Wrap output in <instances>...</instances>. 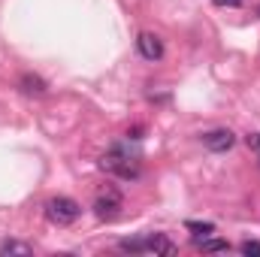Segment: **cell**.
I'll use <instances>...</instances> for the list:
<instances>
[{"label":"cell","mask_w":260,"mask_h":257,"mask_svg":"<svg viewBox=\"0 0 260 257\" xmlns=\"http://www.w3.org/2000/svg\"><path fill=\"white\" fill-rule=\"evenodd\" d=\"M79 203L76 200H70V197H52L49 203H46V218L52 221V224H58V227H67V224H73L76 218H79Z\"/></svg>","instance_id":"7a4b0ae2"},{"label":"cell","mask_w":260,"mask_h":257,"mask_svg":"<svg viewBox=\"0 0 260 257\" xmlns=\"http://www.w3.org/2000/svg\"><path fill=\"white\" fill-rule=\"evenodd\" d=\"M200 251H206V254H218V251H230V242H224V239H209V236H203V239H197L194 242Z\"/></svg>","instance_id":"52a82bcc"},{"label":"cell","mask_w":260,"mask_h":257,"mask_svg":"<svg viewBox=\"0 0 260 257\" xmlns=\"http://www.w3.org/2000/svg\"><path fill=\"white\" fill-rule=\"evenodd\" d=\"M145 251H154V254H176V245L164 236V233H154V236H145Z\"/></svg>","instance_id":"8992f818"},{"label":"cell","mask_w":260,"mask_h":257,"mask_svg":"<svg viewBox=\"0 0 260 257\" xmlns=\"http://www.w3.org/2000/svg\"><path fill=\"white\" fill-rule=\"evenodd\" d=\"M136 49H139V55L145 58V61H160L164 58V43H160V37H154V34H139L136 37Z\"/></svg>","instance_id":"5b68a950"},{"label":"cell","mask_w":260,"mask_h":257,"mask_svg":"<svg viewBox=\"0 0 260 257\" xmlns=\"http://www.w3.org/2000/svg\"><path fill=\"white\" fill-rule=\"evenodd\" d=\"M248 145H251V148L260 154V133H251V136H248Z\"/></svg>","instance_id":"4fadbf2b"},{"label":"cell","mask_w":260,"mask_h":257,"mask_svg":"<svg viewBox=\"0 0 260 257\" xmlns=\"http://www.w3.org/2000/svg\"><path fill=\"white\" fill-rule=\"evenodd\" d=\"M121 251H133V254L145 251V239H121Z\"/></svg>","instance_id":"30bf717a"},{"label":"cell","mask_w":260,"mask_h":257,"mask_svg":"<svg viewBox=\"0 0 260 257\" xmlns=\"http://www.w3.org/2000/svg\"><path fill=\"white\" fill-rule=\"evenodd\" d=\"M239 251H242L245 257H251V254L260 257V242H257V239H248V242H242V245H239Z\"/></svg>","instance_id":"8fae6325"},{"label":"cell","mask_w":260,"mask_h":257,"mask_svg":"<svg viewBox=\"0 0 260 257\" xmlns=\"http://www.w3.org/2000/svg\"><path fill=\"white\" fill-rule=\"evenodd\" d=\"M100 170L115 173V176H121V179H136V173H139V170H136V164H133V157H130L121 145H115L112 151H106V154H103Z\"/></svg>","instance_id":"6da1fadb"},{"label":"cell","mask_w":260,"mask_h":257,"mask_svg":"<svg viewBox=\"0 0 260 257\" xmlns=\"http://www.w3.org/2000/svg\"><path fill=\"white\" fill-rule=\"evenodd\" d=\"M215 6H242V0H212Z\"/></svg>","instance_id":"5bb4252c"},{"label":"cell","mask_w":260,"mask_h":257,"mask_svg":"<svg viewBox=\"0 0 260 257\" xmlns=\"http://www.w3.org/2000/svg\"><path fill=\"white\" fill-rule=\"evenodd\" d=\"M121 206H124V200H121V194L115 191V188H103V191L94 197V212H97V218H115Z\"/></svg>","instance_id":"3957f363"},{"label":"cell","mask_w":260,"mask_h":257,"mask_svg":"<svg viewBox=\"0 0 260 257\" xmlns=\"http://www.w3.org/2000/svg\"><path fill=\"white\" fill-rule=\"evenodd\" d=\"M257 15H260V6H257Z\"/></svg>","instance_id":"9a60e30c"},{"label":"cell","mask_w":260,"mask_h":257,"mask_svg":"<svg viewBox=\"0 0 260 257\" xmlns=\"http://www.w3.org/2000/svg\"><path fill=\"white\" fill-rule=\"evenodd\" d=\"M188 230H194V233H203V236H209L215 227L212 224H200V221H188Z\"/></svg>","instance_id":"7c38bea8"},{"label":"cell","mask_w":260,"mask_h":257,"mask_svg":"<svg viewBox=\"0 0 260 257\" xmlns=\"http://www.w3.org/2000/svg\"><path fill=\"white\" fill-rule=\"evenodd\" d=\"M233 142H236V133L227 130V127H218V130L203 133V145H206L209 151H230Z\"/></svg>","instance_id":"277c9868"},{"label":"cell","mask_w":260,"mask_h":257,"mask_svg":"<svg viewBox=\"0 0 260 257\" xmlns=\"http://www.w3.org/2000/svg\"><path fill=\"white\" fill-rule=\"evenodd\" d=\"M21 88H24L27 94H43V91H46V82H43L40 76H34V73H24V76H21Z\"/></svg>","instance_id":"ba28073f"},{"label":"cell","mask_w":260,"mask_h":257,"mask_svg":"<svg viewBox=\"0 0 260 257\" xmlns=\"http://www.w3.org/2000/svg\"><path fill=\"white\" fill-rule=\"evenodd\" d=\"M0 254L30 257V245H24V242H15V239H9V242H3V245H0Z\"/></svg>","instance_id":"9c48e42d"}]
</instances>
